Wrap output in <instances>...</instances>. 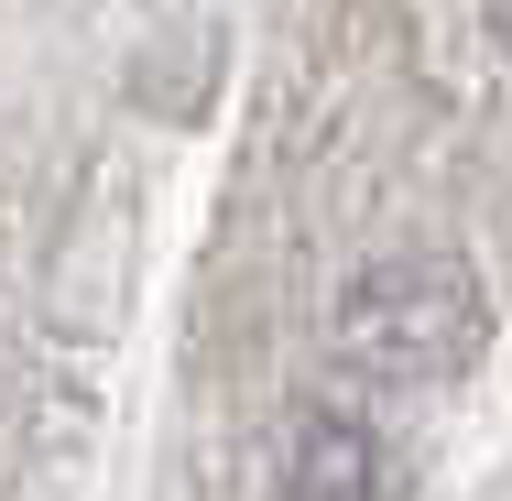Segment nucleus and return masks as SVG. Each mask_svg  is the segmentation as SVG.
<instances>
[{"label": "nucleus", "mask_w": 512, "mask_h": 501, "mask_svg": "<svg viewBox=\"0 0 512 501\" xmlns=\"http://www.w3.org/2000/svg\"><path fill=\"white\" fill-rule=\"evenodd\" d=\"M480 338V305L458 273H425V262H393L349 295V349H371L382 371H447L458 349Z\"/></svg>", "instance_id": "1"}, {"label": "nucleus", "mask_w": 512, "mask_h": 501, "mask_svg": "<svg viewBox=\"0 0 512 501\" xmlns=\"http://www.w3.org/2000/svg\"><path fill=\"white\" fill-rule=\"evenodd\" d=\"M284 501H382V447H371L349 414H316L306 436H295Z\"/></svg>", "instance_id": "2"}, {"label": "nucleus", "mask_w": 512, "mask_h": 501, "mask_svg": "<svg viewBox=\"0 0 512 501\" xmlns=\"http://www.w3.org/2000/svg\"><path fill=\"white\" fill-rule=\"evenodd\" d=\"M491 22H502V44H512V0H491Z\"/></svg>", "instance_id": "3"}]
</instances>
